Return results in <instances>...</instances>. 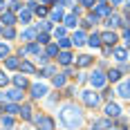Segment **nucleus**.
Segmentation results:
<instances>
[{"label": "nucleus", "mask_w": 130, "mask_h": 130, "mask_svg": "<svg viewBox=\"0 0 130 130\" xmlns=\"http://www.w3.org/2000/svg\"><path fill=\"white\" fill-rule=\"evenodd\" d=\"M74 63H76V70H83V67H90L94 63V58H92L90 54H81L78 58H74Z\"/></svg>", "instance_id": "11"}, {"label": "nucleus", "mask_w": 130, "mask_h": 130, "mask_svg": "<svg viewBox=\"0 0 130 130\" xmlns=\"http://www.w3.org/2000/svg\"><path fill=\"white\" fill-rule=\"evenodd\" d=\"M112 128V121L105 117V119H96L94 123H92V130H110Z\"/></svg>", "instance_id": "17"}, {"label": "nucleus", "mask_w": 130, "mask_h": 130, "mask_svg": "<svg viewBox=\"0 0 130 130\" xmlns=\"http://www.w3.org/2000/svg\"><path fill=\"white\" fill-rule=\"evenodd\" d=\"M0 121H2V126H5V128H11V126H13V117H11V115H2Z\"/></svg>", "instance_id": "35"}, {"label": "nucleus", "mask_w": 130, "mask_h": 130, "mask_svg": "<svg viewBox=\"0 0 130 130\" xmlns=\"http://www.w3.org/2000/svg\"><path fill=\"white\" fill-rule=\"evenodd\" d=\"M65 76H67V74H56V76L52 78L54 88H65Z\"/></svg>", "instance_id": "32"}, {"label": "nucleus", "mask_w": 130, "mask_h": 130, "mask_svg": "<svg viewBox=\"0 0 130 130\" xmlns=\"http://www.w3.org/2000/svg\"><path fill=\"white\" fill-rule=\"evenodd\" d=\"M112 5H123V0H110Z\"/></svg>", "instance_id": "52"}, {"label": "nucleus", "mask_w": 130, "mask_h": 130, "mask_svg": "<svg viewBox=\"0 0 130 130\" xmlns=\"http://www.w3.org/2000/svg\"><path fill=\"white\" fill-rule=\"evenodd\" d=\"M5 67L7 70H20V58L18 56H7L5 58Z\"/></svg>", "instance_id": "19"}, {"label": "nucleus", "mask_w": 130, "mask_h": 130, "mask_svg": "<svg viewBox=\"0 0 130 130\" xmlns=\"http://www.w3.org/2000/svg\"><path fill=\"white\" fill-rule=\"evenodd\" d=\"M117 94L121 96V99H130V78L121 81V83L117 85Z\"/></svg>", "instance_id": "13"}, {"label": "nucleus", "mask_w": 130, "mask_h": 130, "mask_svg": "<svg viewBox=\"0 0 130 130\" xmlns=\"http://www.w3.org/2000/svg\"><path fill=\"white\" fill-rule=\"evenodd\" d=\"M20 117L25 119V121H29V119H31V105H27V103L20 105Z\"/></svg>", "instance_id": "30"}, {"label": "nucleus", "mask_w": 130, "mask_h": 130, "mask_svg": "<svg viewBox=\"0 0 130 130\" xmlns=\"http://www.w3.org/2000/svg\"><path fill=\"white\" fill-rule=\"evenodd\" d=\"M105 117L108 119H119L121 117V105L115 103V101H108L105 103Z\"/></svg>", "instance_id": "7"}, {"label": "nucleus", "mask_w": 130, "mask_h": 130, "mask_svg": "<svg viewBox=\"0 0 130 130\" xmlns=\"http://www.w3.org/2000/svg\"><path fill=\"white\" fill-rule=\"evenodd\" d=\"M81 101L88 108H99L101 105V94L96 90H85V92H81Z\"/></svg>", "instance_id": "2"}, {"label": "nucleus", "mask_w": 130, "mask_h": 130, "mask_svg": "<svg viewBox=\"0 0 130 130\" xmlns=\"http://www.w3.org/2000/svg\"><path fill=\"white\" fill-rule=\"evenodd\" d=\"M36 72L38 70L31 61H20V74H36Z\"/></svg>", "instance_id": "18"}, {"label": "nucleus", "mask_w": 130, "mask_h": 130, "mask_svg": "<svg viewBox=\"0 0 130 130\" xmlns=\"http://www.w3.org/2000/svg\"><path fill=\"white\" fill-rule=\"evenodd\" d=\"M9 11H23V7H20V2H11V5H9Z\"/></svg>", "instance_id": "42"}, {"label": "nucleus", "mask_w": 130, "mask_h": 130, "mask_svg": "<svg viewBox=\"0 0 130 130\" xmlns=\"http://www.w3.org/2000/svg\"><path fill=\"white\" fill-rule=\"evenodd\" d=\"M38 2H45V5H56V0H38Z\"/></svg>", "instance_id": "50"}, {"label": "nucleus", "mask_w": 130, "mask_h": 130, "mask_svg": "<svg viewBox=\"0 0 130 130\" xmlns=\"http://www.w3.org/2000/svg\"><path fill=\"white\" fill-rule=\"evenodd\" d=\"M115 94H117V92H112V90H103V94H101V99H108V101H110V99H112Z\"/></svg>", "instance_id": "43"}, {"label": "nucleus", "mask_w": 130, "mask_h": 130, "mask_svg": "<svg viewBox=\"0 0 130 130\" xmlns=\"http://www.w3.org/2000/svg\"><path fill=\"white\" fill-rule=\"evenodd\" d=\"M105 76H108V81H112V83H119V78H121V72L112 67V70H108V72H105Z\"/></svg>", "instance_id": "28"}, {"label": "nucleus", "mask_w": 130, "mask_h": 130, "mask_svg": "<svg viewBox=\"0 0 130 130\" xmlns=\"http://www.w3.org/2000/svg\"><path fill=\"white\" fill-rule=\"evenodd\" d=\"M2 36H5L7 40L16 38V29H13V27H5V29H2Z\"/></svg>", "instance_id": "34"}, {"label": "nucleus", "mask_w": 130, "mask_h": 130, "mask_svg": "<svg viewBox=\"0 0 130 130\" xmlns=\"http://www.w3.org/2000/svg\"><path fill=\"white\" fill-rule=\"evenodd\" d=\"M105 25H108L112 31H115V29H119V27L123 25V18H121L119 13H110V16L105 18Z\"/></svg>", "instance_id": "8"}, {"label": "nucleus", "mask_w": 130, "mask_h": 130, "mask_svg": "<svg viewBox=\"0 0 130 130\" xmlns=\"http://www.w3.org/2000/svg\"><path fill=\"white\" fill-rule=\"evenodd\" d=\"M112 56L117 58L119 63H126L128 61V50L126 47H112Z\"/></svg>", "instance_id": "16"}, {"label": "nucleus", "mask_w": 130, "mask_h": 130, "mask_svg": "<svg viewBox=\"0 0 130 130\" xmlns=\"http://www.w3.org/2000/svg\"><path fill=\"white\" fill-rule=\"evenodd\" d=\"M81 5H83V7H88V9H94L96 0H81Z\"/></svg>", "instance_id": "41"}, {"label": "nucleus", "mask_w": 130, "mask_h": 130, "mask_svg": "<svg viewBox=\"0 0 130 130\" xmlns=\"http://www.w3.org/2000/svg\"><path fill=\"white\" fill-rule=\"evenodd\" d=\"M29 92H31L34 99H45V96L50 94V88H47L45 83H34V85L29 88Z\"/></svg>", "instance_id": "5"}, {"label": "nucleus", "mask_w": 130, "mask_h": 130, "mask_svg": "<svg viewBox=\"0 0 130 130\" xmlns=\"http://www.w3.org/2000/svg\"><path fill=\"white\" fill-rule=\"evenodd\" d=\"M81 27H83V29H90V27H92V23H90V20H88V18H85V20L81 23Z\"/></svg>", "instance_id": "47"}, {"label": "nucleus", "mask_w": 130, "mask_h": 130, "mask_svg": "<svg viewBox=\"0 0 130 130\" xmlns=\"http://www.w3.org/2000/svg\"><path fill=\"white\" fill-rule=\"evenodd\" d=\"M2 29H5V27H2V25H0V34H2Z\"/></svg>", "instance_id": "57"}, {"label": "nucleus", "mask_w": 130, "mask_h": 130, "mask_svg": "<svg viewBox=\"0 0 130 130\" xmlns=\"http://www.w3.org/2000/svg\"><path fill=\"white\" fill-rule=\"evenodd\" d=\"M25 50H27V54H34V56H38V54H43V45H40V43H31V45H27Z\"/></svg>", "instance_id": "26"}, {"label": "nucleus", "mask_w": 130, "mask_h": 130, "mask_svg": "<svg viewBox=\"0 0 130 130\" xmlns=\"http://www.w3.org/2000/svg\"><path fill=\"white\" fill-rule=\"evenodd\" d=\"M47 9H45V7H38V9H36V16H40V18H43V16H47Z\"/></svg>", "instance_id": "45"}, {"label": "nucleus", "mask_w": 130, "mask_h": 130, "mask_svg": "<svg viewBox=\"0 0 130 130\" xmlns=\"http://www.w3.org/2000/svg\"><path fill=\"white\" fill-rule=\"evenodd\" d=\"M101 40H103V45H117V40H119V36H117V31H112V29H108V31H103L101 34Z\"/></svg>", "instance_id": "10"}, {"label": "nucleus", "mask_w": 130, "mask_h": 130, "mask_svg": "<svg viewBox=\"0 0 130 130\" xmlns=\"http://www.w3.org/2000/svg\"><path fill=\"white\" fill-rule=\"evenodd\" d=\"M36 43H40V45H50V36L40 31V34H38V38H36Z\"/></svg>", "instance_id": "37"}, {"label": "nucleus", "mask_w": 130, "mask_h": 130, "mask_svg": "<svg viewBox=\"0 0 130 130\" xmlns=\"http://www.w3.org/2000/svg\"><path fill=\"white\" fill-rule=\"evenodd\" d=\"M50 29H52V23H50V20H40L38 25H36V31H43V34H45V31H50Z\"/></svg>", "instance_id": "31"}, {"label": "nucleus", "mask_w": 130, "mask_h": 130, "mask_svg": "<svg viewBox=\"0 0 130 130\" xmlns=\"http://www.w3.org/2000/svg\"><path fill=\"white\" fill-rule=\"evenodd\" d=\"M11 50H9V45L7 43H0V58H7V56H11Z\"/></svg>", "instance_id": "36"}, {"label": "nucleus", "mask_w": 130, "mask_h": 130, "mask_svg": "<svg viewBox=\"0 0 130 130\" xmlns=\"http://www.w3.org/2000/svg\"><path fill=\"white\" fill-rule=\"evenodd\" d=\"M103 54H105V56L112 54V45H103Z\"/></svg>", "instance_id": "48"}, {"label": "nucleus", "mask_w": 130, "mask_h": 130, "mask_svg": "<svg viewBox=\"0 0 130 130\" xmlns=\"http://www.w3.org/2000/svg\"><path fill=\"white\" fill-rule=\"evenodd\" d=\"M63 23H65V27H76V23H78V13H67L63 18Z\"/></svg>", "instance_id": "25"}, {"label": "nucleus", "mask_w": 130, "mask_h": 130, "mask_svg": "<svg viewBox=\"0 0 130 130\" xmlns=\"http://www.w3.org/2000/svg\"><path fill=\"white\" fill-rule=\"evenodd\" d=\"M65 34H67V29H65V27H54V38H56V40L65 38Z\"/></svg>", "instance_id": "33"}, {"label": "nucleus", "mask_w": 130, "mask_h": 130, "mask_svg": "<svg viewBox=\"0 0 130 130\" xmlns=\"http://www.w3.org/2000/svg\"><path fill=\"white\" fill-rule=\"evenodd\" d=\"M58 117H61V123L70 130H78L83 126V112L76 103H65L58 112Z\"/></svg>", "instance_id": "1"}, {"label": "nucleus", "mask_w": 130, "mask_h": 130, "mask_svg": "<svg viewBox=\"0 0 130 130\" xmlns=\"http://www.w3.org/2000/svg\"><path fill=\"white\" fill-rule=\"evenodd\" d=\"M72 45H74V47H83V45H85V43H88V36H85V31H81V29H76V31H74V34H72Z\"/></svg>", "instance_id": "9"}, {"label": "nucleus", "mask_w": 130, "mask_h": 130, "mask_svg": "<svg viewBox=\"0 0 130 130\" xmlns=\"http://www.w3.org/2000/svg\"><path fill=\"white\" fill-rule=\"evenodd\" d=\"M5 11V0H0V13Z\"/></svg>", "instance_id": "51"}, {"label": "nucleus", "mask_w": 130, "mask_h": 130, "mask_svg": "<svg viewBox=\"0 0 130 130\" xmlns=\"http://www.w3.org/2000/svg\"><path fill=\"white\" fill-rule=\"evenodd\" d=\"M0 101H7V99H5V94H0Z\"/></svg>", "instance_id": "54"}, {"label": "nucleus", "mask_w": 130, "mask_h": 130, "mask_svg": "<svg viewBox=\"0 0 130 130\" xmlns=\"http://www.w3.org/2000/svg\"><path fill=\"white\" fill-rule=\"evenodd\" d=\"M5 112H7V115H11V117H13V115H20V105L9 101V103L5 105Z\"/></svg>", "instance_id": "27"}, {"label": "nucleus", "mask_w": 130, "mask_h": 130, "mask_svg": "<svg viewBox=\"0 0 130 130\" xmlns=\"http://www.w3.org/2000/svg\"><path fill=\"white\" fill-rule=\"evenodd\" d=\"M11 2H18V0H11Z\"/></svg>", "instance_id": "59"}, {"label": "nucleus", "mask_w": 130, "mask_h": 130, "mask_svg": "<svg viewBox=\"0 0 130 130\" xmlns=\"http://www.w3.org/2000/svg\"><path fill=\"white\" fill-rule=\"evenodd\" d=\"M16 20H18V18L13 16V11H2V13H0V25H2V27H13Z\"/></svg>", "instance_id": "12"}, {"label": "nucleus", "mask_w": 130, "mask_h": 130, "mask_svg": "<svg viewBox=\"0 0 130 130\" xmlns=\"http://www.w3.org/2000/svg\"><path fill=\"white\" fill-rule=\"evenodd\" d=\"M58 52H61L58 43H50V45L45 47V54H47V58H54V56H58Z\"/></svg>", "instance_id": "24"}, {"label": "nucleus", "mask_w": 130, "mask_h": 130, "mask_svg": "<svg viewBox=\"0 0 130 130\" xmlns=\"http://www.w3.org/2000/svg\"><path fill=\"white\" fill-rule=\"evenodd\" d=\"M56 101H58V94H52V96H50V99H47V103H56Z\"/></svg>", "instance_id": "46"}, {"label": "nucleus", "mask_w": 130, "mask_h": 130, "mask_svg": "<svg viewBox=\"0 0 130 130\" xmlns=\"http://www.w3.org/2000/svg\"><path fill=\"white\" fill-rule=\"evenodd\" d=\"M88 45H90L92 50H94V47H101V45H103L101 34H96V31H94V34H90V36H88Z\"/></svg>", "instance_id": "22"}, {"label": "nucleus", "mask_w": 130, "mask_h": 130, "mask_svg": "<svg viewBox=\"0 0 130 130\" xmlns=\"http://www.w3.org/2000/svg\"><path fill=\"white\" fill-rule=\"evenodd\" d=\"M88 81H90L92 90H103L105 83H108V76H105L101 70H94V72L90 74V78H88Z\"/></svg>", "instance_id": "3"}, {"label": "nucleus", "mask_w": 130, "mask_h": 130, "mask_svg": "<svg viewBox=\"0 0 130 130\" xmlns=\"http://www.w3.org/2000/svg\"><path fill=\"white\" fill-rule=\"evenodd\" d=\"M65 96H74V88H65Z\"/></svg>", "instance_id": "49"}, {"label": "nucleus", "mask_w": 130, "mask_h": 130, "mask_svg": "<svg viewBox=\"0 0 130 130\" xmlns=\"http://www.w3.org/2000/svg\"><path fill=\"white\" fill-rule=\"evenodd\" d=\"M88 20H90L92 25H94V23H99V16H96L94 11H90V13H88Z\"/></svg>", "instance_id": "44"}, {"label": "nucleus", "mask_w": 130, "mask_h": 130, "mask_svg": "<svg viewBox=\"0 0 130 130\" xmlns=\"http://www.w3.org/2000/svg\"><path fill=\"white\" fill-rule=\"evenodd\" d=\"M110 130H123V128H110Z\"/></svg>", "instance_id": "56"}, {"label": "nucleus", "mask_w": 130, "mask_h": 130, "mask_svg": "<svg viewBox=\"0 0 130 130\" xmlns=\"http://www.w3.org/2000/svg\"><path fill=\"white\" fill-rule=\"evenodd\" d=\"M18 20H20L23 25H29V20H31V11H29V9H23V11L18 13Z\"/></svg>", "instance_id": "29"}, {"label": "nucleus", "mask_w": 130, "mask_h": 130, "mask_svg": "<svg viewBox=\"0 0 130 130\" xmlns=\"http://www.w3.org/2000/svg\"><path fill=\"white\" fill-rule=\"evenodd\" d=\"M0 112H2V108H0ZM0 117H2V115H0Z\"/></svg>", "instance_id": "58"}, {"label": "nucleus", "mask_w": 130, "mask_h": 130, "mask_svg": "<svg viewBox=\"0 0 130 130\" xmlns=\"http://www.w3.org/2000/svg\"><path fill=\"white\" fill-rule=\"evenodd\" d=\"M7 83H9V76H7V72H5V70H0V88H2V85H7Z\"/></svg>", "instance_id": "39"}, {"label": "nucleus", "mask_w": 130, "mask_h": 130, "mask_svg": "<svg viewBox=\"0 0 130 130\" xmlns=\"http://www.w3.org/2000/svg\"><path fill=\"white\" fill-rule=\"evenodd\" d=\"M25 9H29V11H36V9H38V2H36V0H29Z\"/></svg>", "instance_id": "40"}, {"label": "nucleus", "mask_w": 130, "mask_h": 130, "mask_svg": "<svg viewBox=\"0 0 130 130\" xmlns=\"http://www.w3.org/2000/svg\"><path fill=\"white\" fill-rule=\"evenodd\" d=\"M123 5H126V9L130 11V0H123Z\"/></svg>", "instance_id": "53"}, {"label": "nucleus", "mask_w": 130, "mask_h": 130, "mask_svg": "<svg viewBox=\"0 0 130 130\" xmlns=\"http://www.w3.org/2000/svg\"><path fill=\"white\" fill-rule=\"evenodd\" d=\"M27 85H29V81H27L25 74H18V76H13V88H18V90H25Z\"/></svg>", "instance_id": "21"}, {"label": "nucleus", "mask_w": 130, "mask_h": 130, "mask_svg": "<svg viewBox=\"0 0 130 130\" xmlns=\"http://www.w3.org/2000/svg\"><path fill=\"white\" fill-rule=\"evenodd\" d=\"M70 45H72V40L67 38V36H65V38H61V40H58V47H61V50H67Z\"/></svg>", "instance_id": "38"}, {"label": "nucleus", "mask_w": 130, "mask_h": 130, "mask_svg": "<svg viewBox=\"0 0 130 130\" xmlns=\"http://www.w3.org/2000/svg\"><path fill=\"white\" fill-rule=\"evenodd\" d=\"M96 16H99V18H108V16H110V13H112V7H110V5H96Z\"/></svg>", "instance_id": "23"}, {"label": "nucleus", "mask_w": 130, "mask_h": 130, "mask_svg": "<svg viewBox=\"0 0 130 130\" xmlns=\"http://www.w3.org/2000/svg\"><path fill=\"white\" fill-rule=\"evenodd\" d=\"M50 18H52V23H63V18H65V13H63V9L56 5L52 11H50Z\"/></svg>", "instance_id": "20"}, {"label": "nucleus", "mask_w": 130, "mask_h": 130, "mask_svg": "<svg viewBox=\"0 0 130 130\" xmlns=\"http://www.w3.org/2000/svg\"><path fill=\"white\" fill-rule=\"evenodd\" d=\"M96 2H99V5H105V0H96Z\"/></svg>", "instance_id": "55"}, {"label": "nucleus", "mask_w": 130, "mask_h": 130, "mask_svg": "<svg viewBox=\"0 0 130 130\" xmlns=\"http://www.w3.org/2000/svg\"><path fill=\"white\" fill-rule=\"evenodd\" d=\"M34 123H36V128L38 130H54V119L47 117V115H43V117H34Z\"/></svg>", "instance_id": "4"}, {"label": "nucleus", "mask_w": 130, "mask_h": 130, "mask_svg": "<svg viewBox=\"0 0 130 130\" xmlns=\"http://www.w3.org/2000/svg\"><path fill=\"white\" fill-rule=\"evenodd\" d=\"M56 58H58V63H61V65H65V67H67V65H72V63H74V56H72V54L67 52V50H61Z\"/></svg>", "instance_id": "15"}, {"label": "nucleus", "mask_w": 130, "mask_h": 130, "mask_svg": "<svg viewBox=\"0 0 130 130\" xmlns=\"http://www.w3.org/2000/svg\"><path fill=\"white\" fill-rule=\"evenodd\" d=\"M5 99H7V101H11V103H18V101L23 99V90H18V88H11V90L5 92Z\"/></svg>", "instance_id": "14"}, {"label": "nucleus", "mask_w": 130, "mask_h": 130, "mask_svg": "<svg viewBox=\"0 0 130 130\" xmlns=\"http://www.w3.org/2000/svg\"><path fill=\"white\" fill-rule=\"evenodd\" d=\"M36 38H38V31H36L34 27H25V29L20 31V40H23V43H27V45L36 43Z\"/></svg>", "instance_id": "6"}]
</instances>
